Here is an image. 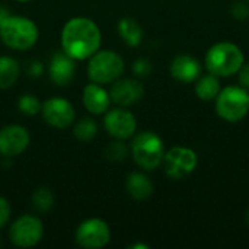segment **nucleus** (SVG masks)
Wrapping results in <instances>:
<instances>
[{
  "label": "nucleus",
  "instance_id": "nucleus-31",
  "mask_svg": "<svg viewBox=\"0 0 249 249\" xmlns=\"http://www.w3.org/2000/svg\"><path fill=\"white\" fill-rule=\"evenodd\" d=\"M130 248L131 249H149V247H147V245H143V244H136V245H131V247H130Z\"/></svg>",
  "mask_w": 249,
  "mask_h": 249
},
{
  "label": "nucleus",
  "instance_id": "nucleus-16",
  "mask_svg": "<svg viewBox=\"0 0 249 249\" xmlns=\"http://www.w3.org/2000/svg\"><path fill=\"white\" fill-rule=\"evenodd\" d=\"M82 99H83L85 108L90 114H95V115L105 114L109 109V105H111L109 92L105 90L102 88V85H98V83H93V82L85 86Z\"/></svg>",
  "mask_w": 249,
  "mask_h": 249
},
{
  "label": "nucleus",
  "instance_id": "nucleus-18",
  "mask_svg": "<svg viewBox=\"0 0 249 249\" xmlns=\"http://www.w3.org/2000/svg\"><path fill=\"white\" fill-rule=\"evenodd\" d=\"M118 34L128 47H137L143 41V28L130 16L121 18L118 20Z\"/></svg>",
  "mask_w": 249,
  "mask_h": 249
},
{
  "label": "nucleus",
  "instance_id": "nucleus-23",
  "mask_svg": "<svg viewBox=\"0 0 249 249\" xmlns=\"http://www.w3.org/2000/svg\"><path fill=\"white\" fill-rule=\"evenodd\" d=\"M18 107H19V111L25 115H36L41 112V108H42V104L39 102V99L35 96V95H31V93H25L19 98V102H18Z\"/></svg>",
  "mask_w": 249,
  "mask_h": 249
},
{
  "label": "nucleus",
  "instance_id": "nucleus-2",
  "mask_svg": "<svg viewBox=\"0 0 249 249\" xmlns=\"http://www.w3.org/2000/svg\"><path fill=\"white\" fill-rule=\"evenodd\" d=\"M244 63L245 55L242 50L236 44L228 41L212 45L204 58L207 71L217 77H229L236 74Z\"/></svg>",
  "mask_w": 249,
  "mask_h": 249
},
{
  "label": "nucleus",
  "instance_id": "nucleus-6",
  "mask_svg": "<svg viewBox=\"0 0 249 249\" xmlns=\"http://www.w3.org/2000/svg\"><path fill=\"white\" fill-rule=\"evenodd\" d=\"M216 101L217 115L228 123H239L249 112V93L242 86L220 89Z\"/></svg>",
  "mask_w": 249,
  "mask_h": 249
},
{
  "label": "nucleus",
  "instance_id": "nucleus-25",
  "mask_svg": "<svg viewBox=\"0 0 249 249\" xmlns=\"http://www.w3.org/2000/svg\"><path fill=\"white\" fill-rule=\"evenodd\" d=\"M133 71L139 77H146L152 71V63L147 58H137L133 64Z\"/></svg>",
  "mask_w": 249,
  "mask_h": 249
},
{
  "label": "nucleus",
  "instance_id": "nucleus-33",
  "mask_svg": "<svg viewBox=\"0 0 249 249\" xmlns=\"http://www.w3.org/2000/svg\"><path fill=\"white\" fill-rule=\"evenodd\" d=\"M16 1H29V0H16Z\"/></svg>",
  "mask_w": 249,
  "mask_h": 249
},
{
  "label": "nucleus",
  "instance_id": "nucleus-12",
  "mask_svg": "<svg viewBox=\"0 0 249 249\" xmlns=\"http://www.w3.org/2000/svg\"><path fill=\"white\" fill-rule=\"evenodd\" d=\"M31 137L22 125H6L0 130V155L4 158H15L23 153L29 146Z\"/></svg>",
  "mask_w": 249,
  "mask_h": 249
},
{
  "label": "nucleus",
  "instance_id": "nucleus-8",
  "mask_svg": "<svg viewBox=\"0 0 249 249\" xmlns=\"http://www.w3.org/2000/svg\"><path fill=\"white\" fill-rule=\"evenodd\" d=\"M42 236L44 225L36 216L32 214L18 217L9 229V239L18 248H32L41 242Z\"/></svg>",
  "mask_w": 249,
  "mask_h": 249
},
{
  "label": "nucleus",
  "instance_id": "nucleus-29",
  "mask_svg": "<svg viewBox=\"0 0 249 249\" xmlns=\"http://www.w3.org/2000/svg\"><path fill=\"white\" fill-rule=\"evenodd\" d=\"M236 74L239 79V85L249 92V63H244Z\"/></svg>",
  "mask_w": 249,
  "mask_h": 249
},
{
  "label": "nucleus",
  "instance_id": "nucleus-14",
  "mask_svg": "<svg viewBox=\"0 0 249 249\" xmlns=\"http://www.w3.org/2000/svg\"><path fill=\"white\" fill-rule=\"evenodd\" d=\"M76 60L67 55L64 51H57L53 54L48 66L50 79L54 85L66 88L76 76Z\"/></svg>",
  "mask_w": 249,
  "mask_h": 249
},
{
  "label": "nucleus",
  "instance_id": "nucleus-30",
  "mask_svg": "<svg viewBox=\"0 0 249 249\" xmlns=\"http://www.w3.org/2000/svg\"><path fill=\"white\" fill-rule=\"evenodd\" d=\"M9 16H10L9 10H7L6 7H3V6H0V26L4 23V20H6Z\"/></svg>",
  "mask_w": 249,
  "mask_h": 249
},
{
  "label": "nucleus",
  "instance_id": "nucleus-7",
  "mask_svg": "<svg viewBox=\"0 0 249 249\" xmlns=\"http://www.w3.org/2000/svg\"><path fill=\"white\" fill-rule=\"evenodd\" d=\"M165 174L172 179H182L193 174L198 165L197 153L187 146H174L163 156Z\"/></svg>",
  "mask_w": 249,
  "mask_h": 249
},
{
  "label": "nucleus",
  "instance_id": "nucleus-19",
  "mask_svg": "<svg viewBox=\"0 0 249 249\" xmlns=\"http://www.w3.org/2000/svg\"><path fill=\"white\" fill-rule=\"evenodd\" d=\"M194 92L197 95L198 99L201 101H214L220 92V80L217 76L207 73V74H201L197 79V83L194 86Z\"/></svg>",
  "mask_w": 249,
  "mask_h": 249
},
{
  "label": "nucleus",
  "instance_id": "nucleus-4",
  "mask_svg": "<svg viewBox=\"0 0 249 249\" xmlns=\"http://www.w3.org/2000/svg\"><path fill=\"white\" fill-rule=\"evenodd\" d=\"M134 162L144 171H155L163 162L165 144L162 139L153 131L139 133L130 146Z\"/></svg>",
  "mask_w": 249,
  "mask_h": 249
},
{
  "label": "nucleus",
  "instance_id": "nucleus-27",
  "mask_svg": "<svg viewBox=\"0 0 249 249\" xmlns=\"http://www.w3.org/2000/svg\"><path fill=\"white\" fill-rule=\"evenodd\" d=\"M10 214H12V209H10L9 201L0 196V228H3L9 222Z\"/></svg>",
  "mask_w": 249,
  "mask_h": 249
},
{
  "label": "nucleus",
  "instance_id": "nucleus-10",
  "mask_svg": "<svg viewBox=\"0 0 249 249\" xmlns=\"http://www.w3.org/2000/svg\"><path fill=\"white\" fill-rule=\"evenodd\" d=\"M104 127L107 133L114 139L125 140L134 136L137 130V121L133 112H130L124 107H118L114 109H108L105 112Z\"/></svg>",
  "mask_w": 249,
  "mask_h": 249
},
{
  "label": "nucleus",
  "instance_id": "nucleus-1",
  "mask_svg": "<svg viewBox=\"0 0 249 249\" xmlns=\"http://www.w3.org/2000/svg\"><path fill=\"white\" fill-rule=\"evenodd\" d=\"M101 29L98 25L85 16H76L66 22L61 31L63 51L71 58H90L101 47Z\"/></svg>",
  "mask_w": 249,
  "mask_h": 249
},
{
  "label": "nucleus",
  "instance_id": "nucleus-26",
  "mask_svg": "<svg viewBox=\"0 0 249 249\" xmlns=\"http://www.w3.org/2000/svg\"><path fill=\"white\" fill-rule=\"evenodd\" d=\"M231 13L235 19H239V20H244L249 18V6L247 1H236L233 3L232 9H231Z\"/></svg>",
  "mask_w": 249,
  "mask_h": 249
},
{
  "label": "nucleus",
  "instance_id": "nucleus-9",
  "mask_svg": "<svg viewBox=\"0 0 249 249\" xmlns=\"http://www.w3.org/2000/svg\"><path fill=\"white\" fill-rule=\"evenodd\" d=\"M111 241V231L102 219H88L82 222L76 231V242L85 249H99Z\"/></svg>",
  "mask_w": 249,
  "mask_h": 249
},
{
  "label": "nucleus",
  "instance_id": "nucleus-24",
  "mask_svg": "<svg viewBox=\"0 0 249 249\" xmlns=\"http://www.w3.org/2000/svg\"><path fill=\"white\" fill-rule=\"evenodd\" d=\"M127 155H128V147L125 146V143L123 140H118V139H115V142L109 143L108 147L105 149L107 159H109L112 162H121L125 159Z\"/></svg>",
  "mask_w": 249,
  "mask_h": 249
},
{
  "label": "nucleus",
  "instance_id": "nucleus-3",
  "mask_svg": "<svg viewBox=\"0 0 249 249\" xmlns=\"http://www.w3.org/2000/svg\"><path fill=\"white\" fill-rule=\"evenodd\" d=\"M39 32L34 20L25 16L10 15L0 26V38L4 45L16 51L32 48L38 41Z\"/></svg>",
  "mask_w": 249,
  "mask_h": 249
},
{
  "label": "nucleus",
  "instance_id": "nucleus-28",
  "mask_svg": "<svg viewBox=\"0 0 249 249\" xmlns=\"http://www.w3.org/2000/svg\"><path fill=\"white\" fill-rule=\"evenodd\" d=\"M26 73L29 77H39L44 73V64L39 60H31L26 66Z\"/></svg>",
  "mask_w": 249,
  "mask_h": 249
},
{
  "label": "nucleus",
  "instance_id": "nucleus-22",
  "mask_svg": "<svg viewBox=\"0 0 249 249\" xmlns=\"http://www.w3.org/2000/svg\"><path fill=\"white\" fill-rule=\"evenodd\" d=\"M73 133H74L77 140H80V142H90L96 136V133H98V125H96V123L92 118H82L74 125Z\"/></svg>",
  "mask_w": 249,
  "mask_h": 249
},
{
  "label": "nucleus",
  "instance_id": "nucleus-35",
  "mask_svg": "<svg viewBox=\"0 0 249 249\" xmlns=\"http://www.w3.org/2000/svg\"><path fill=\"white\" fill-rule=\"evenodd\" d=\"M248 93H249V92H248Z\"/></svg>",
  "mask_w": 249,
  "mask_h": 249
},
{
  "label": "nucleus",
  "instance_id": "nucleus-34",
  "mask_svg": "<svg viewBox=\"0 0 249 249\" xmlns=\"http://www.w3.org/2000/svg\"><path fill=\"white\" fill-rule=\"evenodd\" d=\"M245 1H249V0H245Z\"/></svg>",
  "mask_w": 249,
  "mask_h": 249
},
{
  "label": "nucleus",
  "instance_id": "nucleus-5",
  "mask_svg": "<svg viewBox=\"0 0 249 249\" xmlns=\"http://www.w3.org/2000/svg\"><path fill=\"white\" fill-rule=\"evenodd\" d=\"M124 60L112 50L96 51L88 63V77L98 85H108L120 79L124 73Z\"/></svg>",
  "mask_w": 249,
  "mask_h": 249
},
{
  "label": "nucleus",
  "instance_id": "nucleus-20",
  "mask_svg": "<svg viewBox=\"0 0 249 249\" xmlns=\"http://www.w3.org/2000/svg\"><path fill=\"white\" fill-rule=\"evenodd\" d=\"M20 73L19 63L9 55L0 57V89H9L12 88Z\"/></svg>",
  "mask_w": 249,
  "mask_h": 249
},
{
  "label": "nucleus",
  "instance_id": "nucleus-21",
  "mask_svg": "<svg viewBox=\"0 0 249 249\" xmlns=\"http://www.w3.org/2000/svg\"><path fill=\"white\" fill-rule=\"evenodd\" d=\"M31 198H32V206H34V209H35L36 212H39V213L48 212V210L53 207V204H54V196H53V193H51L48 188H45V187L35 190V191L32 193V197H31Z\"/></svg>",
  "mask_w": 249,
  "mask_h": 249
},
{
  "label": "nucleus",
  "instance_id": "nucleus-15",
  "mask_svg": "<svg viewBox=\"0 0 249 249\" xmlns=\"http://www.w3.org/2000/svg\"><path fill=\"white\" fill-rule=\"evenodd\" d=\"M203 66L201 63L188 54H179L177 55L169 66V71L174 79L182 83H193L201 76Z\"/></svg>",
  "mask_w": 249,
  "mask_h": 249
},
{
  "label": "nucleus",
  "instance_id": "nucleus-13",
  "mask_svg": "<svg viewBox=\"0 0 249 249\" xmlns=\"http://www.w3.org/2000/svg\"><path fill=\"white\" fill-rule=\"evenodd\" d=\"M109 98L111 102H114L118 107H131L137 102H140L144 96V88L142 82L136 79H117L111 83Z\"/></svg>",
  "mask_w": 249,
  "mask_h": 249
},
{
  "label": "nucleus",
  "instance_id": "nucleus-32",
  "mask_svg": "<svg viewBox=\"0 0 249 249\" xmlns=\"http://www.w3.org/2000/svg\"><path fill=\"white\" fill-rule=\"evenodd\" d=\"M245 219H247V223H248V226H249V209H248V212H247V217H245Z\"/></svg>",
  "mask_w": 249,
  "mask_h": 249
},
{
  "label": "nucleus",
  "instance_id": "nucleus-17",
  "mask_svg": "<svg viewBox=\"0 0 249 249\" xmlns=\"http://www.w3.org/2000/svg\"><path fill=\"white\" fill-rule=\"evenodd\" d=\"M125 190L131 198L144 201L153 194V182L142 172H131L125 179Z\"/></svg>",
  "mask_w": 249,
  "mask_h": 249
},
{
  "label": "nucleus",
  "instance_id": "nucleus-11",
  "mask_svg": "<svg viewBox=\"0 0 249 249\" xmlns=\"http://www.w3.org/2000/svg\"><path fill=\"white\" fill-rule=\"evenodd\" d=\"M42 117L47 121V124L55 127V128H67L74 123L76 112L73 105L64 99V98H50L42 104L41 108Z\"/></svg>",
  "mask_w": 249,
  "mask_h": 249
}]
</instances>
